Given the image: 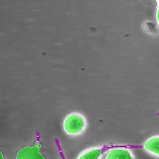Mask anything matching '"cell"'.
Instances as JSON below:
<instances>
[{
  "instance_id": "obj_5",
  "label": "cell",
  "mask_w": 159,
  "mask_h": 159,
  "mask_svg": "<svg viewBox=\"0 0 159 159\" xmlns=\"http://www.w3.org/2000/svg\"><path fill=\"white\" fill-rule=\"evenodd\" d=\"M143 148L146 151L159 157V137L155 136L151 137L144 143Z\"/></svg>"
},
{
  "instance_id": "obj_1",
  "label": "cell",
  "mask_w": 159,
  "mask_h": 159,
  "mask_svg": "<svg viewBox=\"0 0 159 159\" xmlns=\"http://www.w3.org/2000/svg\"><path fill=\"white\" fill-rule=\"evenodd\" d=\"M86 120L82 114L73 112L69 114L65 118L63 128L67 134L77 135L82 133L86 127Z\"/></svg>"
},
{
  "instance_id": "obj_4",
  "label": "cell",
  "mask_w": 159,
  "mask_h": 159,
  "mask_svg": "<svg viewBox=\"0 0 159 159\" xmlns=\"http://www.w3.org/2000/svg\"><path fill=\"white\" fill-rule=\"evenodd\" d=\"M105 151L103 147L91 148L81 153L77 159H101Z\"/></svg>"
},
{
  "instance_id": "obj_2",
  "label": "cell",
  "mask_w": 159,
  "mask_h": 159,
  "mask_svg": "<svg viewBox=\"0 0 159 159\" xmlns=\"http://www.w3.org/2000/svg\"><path fill=\"white\" fill-rule=\"evenodd\" d=\"M41 144L38 142L32 146H27L20 149L16 154V159H46L40 153Z\"/></svg>"
},
{
  "instance_id": "obj_6",
  "label": "cell",
  "mask_w": 159,
  "mask_h": 159,
  "mask_svg": "<svg viewBox=\"0 0 159 159\" xmlns=\"http://www.w3.org/2000/svg\"><path fill=\"white\" fill-rule=\"evenodd\" d=\"M0 159H4L3 154L1 151H0Z\"/></svg>"
},
{
  "instance_id": "obj_3",
  "label": "cell",
  "mask_w": 159,
  "mask_h": 159,
  "mask_svg": "<svg viewBox=\"0 0 159 159\" xmlns=\"http://www.w3.org/2000/svg\"><path fill=\"white\" fill-rule=\"evenodd\" d=\"M106 159H135V158L129 149L115 148H112L108 152Z\"/></svg>"
}]
</instances>
